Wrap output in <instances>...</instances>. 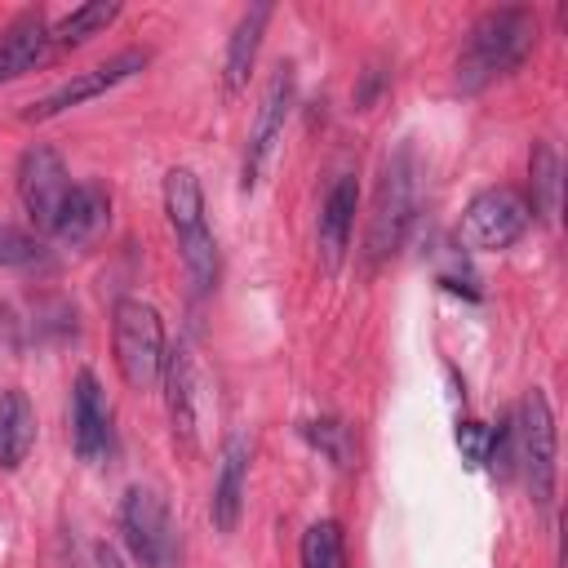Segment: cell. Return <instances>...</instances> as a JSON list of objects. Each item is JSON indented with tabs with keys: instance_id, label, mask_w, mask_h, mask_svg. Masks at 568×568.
Here are the masks:
<instances>
[{
	"instance_id": "obj_1",
	"label": "cell",
	"mask_w": 568,
	"mask_h": 568,
	"mask_svg": "<svg viewBox=\"0 0 568 568\" xmlns=\"http://www.w3.org/2000/svg\"><path fill=\"white\" fill-rule=\"evenodd\" d=\"M537 44V18L524 4H501L484 9L462 40L457 53V89L462 93H484L501 75H510Z\"/></svg>"
},
{
	"instance_id": "obj_2",
	"label": "cell",
	"mask_w": 568,
	"mask_h": 568,
	"mask_svg": "<svg viewBox=\"0 0 568 568\" xmlns=\"http://www.w3.org/2000/svg\"><path fill=\"white\" fill-rule=\"evenodd\" d=\"M413 213H417V151H413V142H399L386 155L382 178H377V195H373V213H368V240H364L368 266H382L386 257H395L404 248Z\"/></svg>"
},
{
	"instance_id": "obj_3",
	"label": "cell",
	"mask_w": 568,
	"mask_h": 568,
	"mask_svg": "<svg viewBox=\"0 0 568 568\" xmlns=\"http://www.w3.org/2000/svg\"><path fill=\"white\" fill-rule=\"evenodd\" d=\"M164 217H169V231L178 240V253H182V266H186L191 284L200 293H209L217 284V240L209 231L204 191H200V178L191 169H169L164 173Z\"/></svg>"
},
{
	"instance_id": "obj_4",
	"label": "cell",
	"mask_w": 568,
	"mask_h": 568,
	"mask_svg": "<svg viewBox=\"0 0 568 568\" xmlns=\"http://www.w3.org/2000/svg\"><path fill=\"white\" fill-rule=\"evenodd\" d=\"M111 351L129 390H151L164 377V320L142 297H120L111 311Z\"/></svg>"
},
{
	"instance_id": "obj_5",
	"label": "cell",
	"mask_w": 568,
	"mask_h": 568,
	"mask_svg": "<svg viewBox=\"0 0 568 568\" xmlns=\"http://www.w3.org/2000/svg\"><path fill=\"white\" fill-rule=\"evenodd\" d=\"M515 470L524 475L532 506L550 510L555 479H559V430H555V413L537 386L515 408Z\"/></svg>"
},
{
	"instance_id": "obj_6",
	"label": "cell",
	"mask_w": 568,
	"mask_h": 568,
	"mask_svg": "<svg viewBox=\"0 0 568 568\" xmlns=\"http://www.w3.org/2000/svg\"><path fill=\"white\" fill-rule=\"evenodd\" d=\"M528 222H532L528 200L515 186H488L462 209L457 244L470 253H497V248H510L528 231Z\"/></svg>"
},
{
	"instance_id": "obj_7",
	"label": "cell",
	"mask_w": 568,
	"mask_h": 568,
	"mask_svg": "<svg viewBox=\"0 0 568 568\" xmlns=\"http://www.w3.org/2000/svg\"><path fill=\"white\" fill-rule=\"evenodd\" d=\"M120 532H124V546L133 555V564L142 568H173V555H178V532H173V519H169V506L155 488H129L124 501H120Z\"/></svg>"
},
{
	"instance_id": "obj_8",
	"label": "cell",
	"mask_w": 568,
	"mask_h": 568,
	"mask_svg": "<svg viewBox=\"0 0 568 568\" xmlns=\"http://www.w3.org/2000/svg\"><path fill=\"white\" fill-rule=\"evenodd\" d=\"M146 62H151L146 49H120L115 58H106V62H98V67H84V71H75L71 80H62L58 89H49L40 102H31V106L22 111V120H53V115H62V111H71V106H84V102L111 93L115 84L133 80Z\"/></svg>"
},
{
	"instance_id": "obj_9",
	"label": "cell",
	"mask_w": 568,
	"mask_h": 568,
	"mask_svg": "<svg viewBox=\"0 0 568 568\" xmlns=\"http://www.w3.org/2000/svg\"><path fill=\"white\" fill-rule=\"evenodd\" d=\"M67 195H71V173H67L62 155L49 142H31L18 160V200H22L27 217L36 222V231L53 235Z\"/></svg>"
},
{
	"instance_id": "obj_10",
	"label": "cell",
	"mask_w": 568,
	"mask_h": 568,
	"mask_svg": "<svg viewBox=\"0 0 568 568\" xmlns=\"http://www.w3.org/2000/svg\"><path fill=\"white\" fill-rule=\"evenodd\" d=\"M288 106H293V67L280 62L262 89V102H257V115H253V129H248V142H244V160H240V191L248 195L275 151V142L284 138V120H288Z\"/></svg>"
},
{
	"instance_id": "obj_11",
	"label": "cell",
	"mask_w": 568,
	"mask_h": 568,
	"mask_svg": "<svg viewBox=\"0 0 568 568\" xmlns=\"http://www.w3.org/2000/svg\"><path fill=\"white\" fill-rule=\"evenodd\" d=\"M164 408H169V426L173 439H182L186 448L200 444V417H204V373L200 359L186 342H178L164 355Z\"/></svg>"
},
{
	"instance_id": "obj_12",
	"label": "cell",
	"mask_w": 568,
	"mask_h": 568,
	"mask_svg": "<svg viewBox=\"0 0 568 568\" xmlns=\"http://www.w3.org/2000/svg\"><path fill=\"white\" fill-rule=\"evenodd\" d=\"M71 448L80 462H102L111 453V404L89 368L71 382Z\"/></svg>"
},
{
	"instance_id": "obj_13",
	"label": "cell",
	"mask_w": 568,
	"mask_h": 568,
	"mask_svg": "<svg viewBox=\"0 0 568 568\" xmlns=\"http://www.w3.org/2000/svg\"><path fill=\"white\" fill-rule=\"evenodd\" d=\"M244 488H248V435H226L217 466H213V497H209V519L217 532H235L244 515Z\"/></svg>"
},
{
	"instance_id": "obj_14",
	"label": "cell",
	"mask_w": 568,
	"mask_h": 568,
	"mask_svg": "<svg viewBox=\"0 0 568 568\" xmlns=\"http://www.w3.org/2000/svg\"><path fill=\"white\" fill-rule=\"evenodd\" d=\"M355 209H359V182L355 173H342L324 204H320V222H315V244H320V266L328 275H337L342 257H346V244H351V231H355Z\"/></svg>"
},
{
	"instance_id": "obj_15",
	"label": "cell",
	"mask_w": 568,
	"mask_h": 568,
	"mask_svg": "<svg viewBox=\"0 0 568 568\" xmlns=\"http://www.w3.org/2000/svg\"><path fill=\"white\" fill-rule=\"evenodd\" d=\"M111 222V195L102 182H80L71 186L62 213H58V226H53V240L67 244V248H84L93 244Z\"/></svg>"
},
{
	"instance_id": "obj_16",
	"label": "cell",
	"mask_w": 568,
	"mask_h": 568,
	"mask_svg": "<svg viewBox=\"0 0 568 568\" xmlns=\"http://www.w3.org/2000/svg\"><path fill=\"white\" fill-rule=\"evenodd\" d=\"M271 13H275L271 4H248V9L240 13V22H235V31H231V40H226V58H222V89H226V98L244 93V84H248V71H253V62H257V49H262V36H266Z\"/></svg>"
},
{
	"instance_id": "obj_17",
	"label": "cell",
	"mask_w": 568,
	"mask_h": 568,
	"mask_svg": "<svg viewBox=\"0 0 568 568\" xmlns=\"http://www.w3.org/2000/svg\"><path fill=\"white\" fill-rule=\"evenodd\" d=\"M44 53H49V22L40 9H27L0 36V84L27 75Z\"/></svg>"
},
{
	"instance_id": "obj_18",
	"label": "cell",
	"mask_w": 568,
	"mask_h": 568,
	"mask_svg": "<svg viewBox=\"0 0 568 568\" xmlns=\"http://www.w3.org/2000/svg\"><path fill=\"white\" fill-rule=\"evenodd\" d=\"M31 444H36V408H31L27 390L9 386V390H0V466L18 470L31 453Z\"/></svg>"
},
{
	"instance_id": "obj_19",
	"label": "cell",
	"mask_w": 568,
	"mask_h": 568,
	"mask_svg": "<svg viewBox=\"0 0 568 568\" xmlns=\"http://www.w3.org/2000/svg\"><path fill=\"white\" fill-rule=\"evenodd\" d=\"M528 186H532L528 213H537L546 226H555L559 222V204H564V164H559V151L550 142H532V151H528Z\"/></svg>"
},
{
	"instance_id": "obj_20",
	"label": "cell",
	"mask_w": 568,
	"mask_h": 568,
	"mask_svg": "<svg viewBox=\"0 0 568 568\" xmlns=\"http://www.w3.org/2000/svg\"><path fill=\"white\" fill-rule=\"evenodd\" d=\"M115 18H120V0H89V4L71 9L58 27H49V49L84 44V40H93L98 31H106Z\"/></svg>"
},
{
	"instance_id": "obj_21",
	"label": "cell",
	"mask_w": 568,
	"mask_h": 568,
	"mask_svg": "<svg viewBox=\"0 0 568 568\" xmlns=\"http://www.w3.org/2000/svg\"><path fill=\"white\" fill-rule=\"evenodd\" d=\"M302 568H346V546L337 519H315L302 532Z\"/></svg>"
},
{
	"instance_id": "obj_22",
	"label": "cell",
	"mask_w": 568,
	"mask_h": 568,
	"mask_svg": "<svg viewBox=\"0 0 568 568\" xmlns=\"http://www.w3.org/2000/svg\"><path fill=\"white\" fill-rule=\"evenodd\" d=\"M302 439H306L315 453H324L337 470H346V466H351V426H342L337 417L302 422Z\"/></svg>"
},
{
	"instance_id": "obj_23",
	"label": "cell",
	"mask_w": 568,
	"mask_h": 568,
	"mask_svg": "<svg viewBox=\"0 0 568 568\" xmlns=\"http://www.w3.org/2000/svg\"><path fill=\"white\" fill-rule=\"evenodd\" d=\"M484 466L493 479H510L515 475V413H506L497 426H488V448H484Z\"/></svg>"
},
{
	"instance_id": "obj_24",
	"label": "cell",
	"mask_w": 568,
	"mask_h": 568,
	"mask_svg": "<svg viewBox=\"0 0 568 568\" xmlns=\"http://www.w3.org/2000/svg\"><path fill=\"white\" fill-rule=\"evenodd\" d=\"M0 266H13V271L44 266L40 240L31 231H22V226H0Z\"/></svg>"
},
{
	"instance_id": "obj_25",
	"label": "cell",
	"mask_w": 568,
	"mask_h": 568,
	"mask_svg": "<svg viewBox=\"0 0 568 568\" xmlns=\"http://www.w3.org/2000/svg\"><path fill=\"white\" fill-rule=\"evenodd\" d=\"M457 448H462L466 466H484V448H488V426H479V422H462V426H457Z\"/></svg>"
},
{
	"instance_id": "obj_26",
	"label": "cell",
	"mask_w": 568,
	"mask_h": 568,
	"mask_svg": "<svg viewBox=\"0 0 568 568\" xmlns=\"http://www.w3.org/2000/svg\"><path fill=\"white\" fill-rule=\"evenodd\" d=\"M93 555H98V568H129V559H124L111 541H98V546H93Z\"/></svg>"
}]
</instances>
